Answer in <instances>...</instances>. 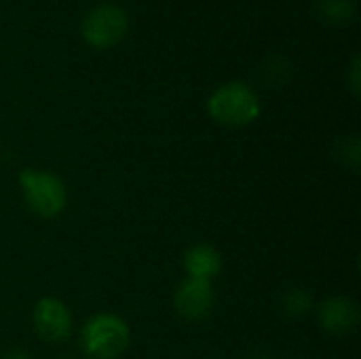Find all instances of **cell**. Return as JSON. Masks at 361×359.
<instances>
[{
  "label": "cell",
  "mask_w": 361,
  "mask_h": 359,
  "mask_svg": "<svg viewBox=\"0 0 361 359\" xmlns=\"http://www.w3.org/2000/svg\"><path fill=\"white\" fill-rule=\"evenodd\" d=\"M17 184L25 207L42 220L57 218L68 205V188L57 174L25 167L19 171Z\"/></svg>",
  "instance_id": "6da1fadb"
},
{
  "label": "cell",
  "mask_w": 361,
  "mask_h": 359,
  "mask_svg": "<svg viewBox=\"0 0 361 359\" xmlns=\"http://www.w3.org/2000/svg\"><path fill=\"white\" fill-rule=\"evenodd\" d=\"M131 345L129 324L114 313L89 317L80 330V347L91 359H118Z\"/></svg>",
  "instance_id": "7a4b0ae2"
},
{
  "label": "cell",
  "mask_w": 361,
  "mask_h": 359,
  "mask_svg": "<svg viewBox=\"0 0 361 359\" xmlns=\"http://www.w3.org/2000/svg\"><path fill=\"white\" fill-rule=\"evenodd\" d=\"M207 112L224 127H247L260 116V99L250 85L233 80L209 95Z\"/></svg>",
  "instance_id": "3957f363"
},
{
  "label": "cell",
  "mask_w": 361,
  "mask_h": 359,
  "mask_svg": "<svg viewBox=\"0 0 361 359\" xmlns=\"http://www.w3.org/2000/svg\"><path fill=\"white\" fill-rule=\"evenodd\" d=\"M129 30V17L123 6L114 2H102L93 6L80 25L82 38L95 49H108L118 44Z\"/></svg>",
  "instance_id": "277c9868"
},
{
  "label": "cell",
  "mask_w": 361,
  "mask_h": 359,
  "mask_svg": "<svg viewBox=\"0 0 361 359\" xmlns=\"http://www.w3.org/2000/svg\"><path fill=\"white\" fill-rule=\"evenodd\" d=\"M34 330L44 343H63L70 339L74 320L68 305L55 296H44L34 305Z\"/></svg>",
  "instance_id": "5b68a950"
},
{
  "label": "cell",
  "mask_w": 361,
  "mask_h": 359,
  "mask_svg": "<svg viewBox=\"0 0 361 359\" xmlns=\"http://www.w3.org/2000/svg\"><path fill=\"white\" fill-rule=\"evenodd\" d=\"M216 305V290L212 281L184 277L173 292V307L180 317L188 322H201L209 317Z\"/></svg>",
  "instance_id": "8992f818"
},
{
  "label": "cell",
  "mask_w": 361,
  "mask_h": 359,
  "mask_svg": "<svg viewBox=\"0 0 361 359\" xmlns=\"http://www.w3.org/2000/svg\"><path fill=\"white\" fill-rule=\"evenodd\" d=\"M317 320L324 332L345 336L360 326L361 313L355 300L347 296H330L317 307Z\"/></svg>",
  "instance_id": "52a82bcc"
},
{
  "label": "cell",
  "mask_w": 361,
  "mask_h": 359,
  "mask_svg": "<svg viewBox=\"0 0 361 359\" xmlns=\"http://www.w3.org/2000/svg\"><path fill=\"white\" fill-rule=\"evenodd\" d=\"M182 267L186 271V277H190V279L214 281L220 275V271L224 267V260H222V254L214 245L195 243L184 252Z\"/></svg>",
  "instance_id": "ba28073f"
},
{
  "label": "cell",
  "mask_w": 361,
  "mask_h": 359,
  "mask_svg": "<svg viewBox=\"0 0 361 359\" xmlns=\"http://www.w3.org/2000/svg\"><path fill=\"white\" fill-rule=\"evenodd\" d=\"M315 13L332 25L349 23L355 15V2L353 0H317Z\"/></svg>",
  "instance_id": "9c48e42d"
},
{
  "label": "cell",
  "mask_w": 361,
  "mask_h": 359,
  "mask_svg": "<svg viewBox=\"0 0 361 359\" xmlns=\"http://www.w3.org/2000/svg\"><path fill=\"white\" fill-rule=\"evenodd\" d=\"M313 309V296L305 288H290L281 296V311L288 320H300Z\"/></svg>",
  "instance_id": "30bf717a"
},
{
  "label": "cell",
  "mask_w": 361,
  "mask_h": 359,
  "mask_svg": "<svg viewBox=\"0 0 361 359\" xmlns=\"http://www.w3.org/2000/svg\"><path fill=\"white\" fill-rule=\"evenodd\" d=\"M334 154H336V159H338L345 167H351L353 171H357L361 163L360 138H357V135H347V138H343V140L336 144Z\"/></svg>",
  "instance_id": "8fae6325"
},
{
  "label": "cell",
  "mask_w": 361,
  "mask_h": 359,
  "mask_svg": "<svg viewBox=\"0 0 361 359\" xmlns=\"http://www.w3.org/2000/svg\"><path fill=\"white\" fill-rule=\"evenodd\" d=\"M283 66H288V59H286V57H281V55H275V57L267 59L264 70H262V72H264V78H267V80H271V83L286 80V78H288V74L279 72V68H283Z\"/></svg>",
  "instance_id": "7c38bea8"
},
{
  "label": "cell",
  "mask_w": 361,
  "mask_h": 359,
  "mask_svg": "<svg viewBox=\"0 0 361 359\" xmlns=\"http://www.w3.org/2000/svg\"><path fill=\"white\" fill-rule=\"evenodd\" d=\"M351 78H349V83H351V91H353V95H360V87H361V80H360V55H355L353 57V63H351V74H349Z\"/></svg>",
  "instance_id": "4fadbf2b"
},
{
  "label": "cell",
  "mask_w": 361,
  "mask_h": 359,
  "mask_svg": "<svg viewBox=\"0 0 361 359\" xmlns=\"http://www.w3.org/2000/svg\"><path fill=\"white\" fill-rule=\"evenodd\" d=\"M0 359H32V355H30L25 349L15 347V349H8L6 353H2V358Z\"/></svg>",
  "instance_id": "5bb4252c"
}]
</instances>
